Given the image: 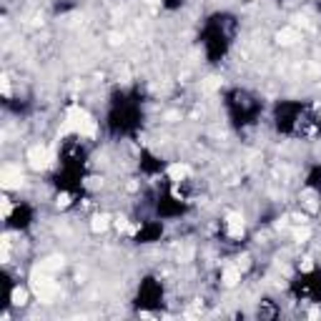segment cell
<instances>
[{"mask_svg": "<svg viewBox=\"0 0 321 321\" xmlns=\"http://www.w3.org/2000/svg\"><path fill=\"white\" fill-rule=\"evenodd\" d=\"M31 286H33V291H35V296L40 299V301H46V304H50L58 294H61V289H58V284L50 279V273L48 271H43L40 266L33 271V276H31Z\"/></svg>", "mask_w": 321, "mask_h": 321, "instance_id": "1", "label": "cell"}, {"mask_svg": "<svg viewBox=\"0 0 321 321\" xmlns=\"http://www.w3.org/2000/svg\"><path fill=\"white\" fill-rule=\"evenodd\" d=\"M0 178H3V186H5V188H13V186H20V181H23V173H20V166H13V163H8V166H3V173H0Z\"/></svg>", "mask_w": 321, "mask_h": 321, "instance_id": "2", "label": "cell"}, {"mask_svg": "<svg viewBox=\"0 0 321 321\" xmlns=\"http://www.w3.org/2000/svg\"><path fill=\"white\" fill-rule=\"evenodd\" d=\"M28 160H31V168L40 171L48 166V151L43 148V145H33L31 151H28Z\"/></svg>", "mask_w": 321, "mask_h": 321, "instance_id": "3", "label": "cell"}, {"mask_svg": "<svg viewBox=\"0 0 321 321\" xmlns=\"http://www.w3.org/2000/svg\"><path fill=\"white\" fill-rule=\"evenodd\" d=\"M243 216L241 213H228L226 216V233H228V236L231 239H239L241 236V233H243Z\"/></svg>", "mask_w": 321, "mask_h": 321, "instance_id": "4", "label": "cell"}, {"mask_svg": "<svg viewBox=\"0 0 321 321\" xmlns=\"http://www.w3.org/2000/svg\"><path fill=\"white\" fill-rule=\"evenodd\" d=\"M221 281H224V286L233 289V286L241 281V269H239V266H226L224 273H221Z\"/></svg>", "mask_w": 321, "mask_h": 321, "instance_id": "5", "label": "cell"}, {"mask_svg": "<svg viewBox=\"0 0 321 321\" xmlns=\"http://www.w3.org/2000/svg\"><path fill=\"white\" fill-rule=\"evenodd\" d=\"M276 38H279L281 46H294L296 40H301V35H299L296 28H284V31H279V35H276Z\"/></svg>", "mask_w": 321, "mask_h": 321, "instance_id": "6", "label": "cell"}, {"mask_svg": "<svg viewBox=\"0 0 321 321\" xmlns=\"http://www.w3.org/2000/svg\"><path fill=\"white\" fill-rule=\"evenodd\" d=\"M188 173H191V171H188V166H183V163H176V166H171V168H168L171 181H183Z\"/></svg>", "mask_w": 321, "mask_h": 321, "instance_id": "7", "label": "cell"}, {"mask_svg": "<svg viewBox=\"0 0 321 321\" xmlns=\"http://www.w3.org/2000/svg\"><path fill=\"white\" fill-rule=\"evenodd\" d=\"M108 221H111V218H108L106 213H100V216H96V218H93L91 228H93L96 233H98V231H106V228H108Z\"/></svg>", "mask_w": 321, "mask_h": 321, "instance_id": "8", "label": "cell"}, {"mask_svg": "<svg viewBox=\"0 0 321 321\" xmlns=\"http://www.w3.org/2000/svg\"><path fill=\"white\" fill-rule=\"evenodd\" d=\"M304 206H306V211H316V209H319L316 193H314V191H306V193H304Z\"/></svg>", "mask_w": 321, "mask_h": 321, "instance_id": "9", "label": "cell"}, {"mask_svg": "<svg viewBox=\"0 0 321 321\" xmlns=\"http://www.w3.org/2000/svg\"><path fill=\"white\" fill-rule=\"evenodd\" d=\"M25 299H28V291L25 289H13V304H16V306L25 304Z\"/></svg>", "mask_w": 321, "mask_h": 321, "instance_id": "10", "label": "cell"}, {"mask_svg": "<svg viewBox=\"0 0 321 321\" xmlns=\"http://www.w3.org/2000/svg\"><path fill=\"white\" fill-rule=\"evenodd\" d=\"M309 236H311V231H309V228H296V233H294V239H296V241H301V243H304L306 239H309Z\"/></svg>", "mask_w": 321, "mask_h": 321, "instance_id": "11", "label": "cell"}]
</instances>
